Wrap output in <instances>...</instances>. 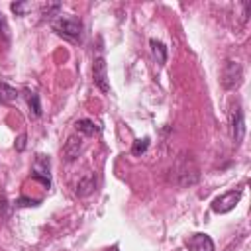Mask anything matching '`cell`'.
I'll use <instances>...</instances> for the list:
<instances>
[{"label":"cell","instance_id":"6da1fadb","mask_svg":"<svg viewBox=\"0 0 251 251\" xmlns=\"http://www.w3.org/2000/svg\"><path fill=\"white\" fill-rule=\"evenodd\" d=\"M53 29L69 39H78L82 35V22L78 18L73 16H59L57 20H53Z\"/></svg>","mask_w":251,"mask_h":251},{"label":"cell","instance_id":"7a4b0ae2","mask_svg":"<svg viewBox=\"0 0 251 251\" xmlns=\"http://www.w3.org/2000/svg\"><path fill=\"white\" fill-rule=\"evenodd\" d=\"M241 78H243L241 65L235 63V61H226V65L222 69V84H224V88H227V90L237 88L241 84Z\"/></svg>","mask_w":251,"mask_h":251},{"label":"cell","instance_id":"3957f363","mask_svg":"<svg viewBox=\"0 0 251 251\" xmlns=\"http://www.w3.org/2000/svg\"><path fill=\"white\" fill-rule=\"evenodd\" d=\"M239 198H241V190H229V192H226V194L214 198L212 210H214L216 214H226V212H229V210L235 208V204L239 202Z\"/></svg>","mask_w":251,"mask_h":251},{"label":"cell","instance_id":"277c9868","mask_svg":"<svg viewBox=\"0 0 251 251\" xmlns=\"http://www.w3.org/2000/svg\"><path fill=\"white\" fill-rule=\"evenodd\" d=\"M92 78H94V84L102 90V92H108L110 90V82H108V65H106V59L104 57H98L92 65Z\"/></svg>","mask_w":251,"mask_h":251},{"label":"cell","instance_id":"5b68a950","mask_svg":"<svg viewBox=\"0 0 251 251\" xmlns=\"http://www.w3.org/2000/svg\"><path fill=\"white\" fill-rule=\"evenodd\" d=\"M186 247L190 251H214V241L206 233H194L192 237H188Z\"/></svg>","mask_w":251,"mask_h":251},{"label":"cell","instance_id":"8992f818","mask_svg":"<svg viewBox=\"0 0 251 251\" xmlns=\"http://www.w3.org/2000/svg\"><path fill=\"white\" fill-rule=\"evenodd\" d=\"M243 133H245V122H243V114L239 110V106H235L233 114H231V135H233V141L239 143L243 139Z\"/></svg>","mask_w":251,"mask_h":251},{"label":"cell","instance_id":"52a82bcc","mask_svg":"<svg viewBox=\"0 0 251 251\" xmlns=\"http://www.w3.org/2000/svg\"><path fill=\"white\" fill-rule=\"evenodd\" d=\"M80 147H82L80 137H78V139H76V137H69L67 143H65V147H63V155H65V159H67V161L76 159L78 153H80Z\"/></svg>","mask_w":251,"mask_h":251},{"label":"cell","instance_id":"ba28073f","mask_svg":"<svg viewBox=\"0 0 251 251\" xmlns=\"http://www.w3.org/2000/svg\"><path fill=\"white\" fill-rule=\"evenodd\" d=\"M94 190V175L92 173H86L80 180H78V184H76V194L78 196H86V194H90Z\"/></svg>","mask_w":251,"mask_h":251},{"label":"cell","instance_id":"9c48e42d","mask_svg":"<svg viewBox=\"0 0 251 251\" xmlns=\"http://www.w3.org/2000/svg\"><path fill=\"white\" fill-rule=\"evenodd\" d=\"M75 127H76V131H80L82 135H96L98 131H100V127L92 122V120H78L76 124H75Z\"/></svg>","mask_w":251,"mask_h":251},{"label":"cell","instance_id":"30bf717a","mask_svg":"<svg viewBox=\"0 0 251 251\" xmlns=\"http://www.w3.org/2000/svg\"><path fill=\"white\" fill-rule=\"evenodd\" d=\"M149 45H151V51H153L157 63H165L167 61V49H165V45L161 41H157V39H151Z\"/></svg>","mask_w":251,"mask_h":251},{"label":"cell","instance_id":"8fae6325","mask_svg":"<svg viewBox=\"0 0 251 251\" xmlns=\"http://www.w3.org/2000/svg\"><path fill=\"white\" fill-rule=\"evenodd\" d=\"M25 98H27V106H29V112L33 114V118H39V116H41L39 94H35V92H27V94H25Z\"/></svg>","mask_w":251,"mask_h":251},{"label":"cell","instance_id":"7c38bea8","mask_svg":"<svg viewBox=\"0 0 251 251\" xmlns=\"http://www.w3.org/2000/svg\"><path fill=\"white\" fill-rule=\"evenodd\" d=\"M16 96H18L16 88H12L6 82H0V102H12V100H16Z\"/></svg>","mask_w":251,"mask_h":251},{"label":"cell","instance_id":"4fadbf2b","mask_svg":"<svg viewBox=\"0 0 251 251\" xmlns=\"http://www.w3.org/2000/svg\"><path fill=\"white\" fill-rule=\"evenodd\" d=\"M147 147H149V137L137 139V141L133 143V147H131V153H133L135 157H139L141 153H145V151H147Z\"/></svg>","mask_w":251,"mask_h":251},{"label":"cell","instance_id":"5bb4252c","mask_svg":"<svg viewBox=\"0 0 251 251\" xmlns=\"http://www.w3.org/2000/svg\"><path fill=\"white\" fill-rule=\"evenodd\" d=\"M8 31H10V29H8V22H6L4 14L0 12V39L8 41V37H10V33H8Z\"/></svg>","mask_w":251,"mask_h":251},{"label":"cell","instance_id":"9a60e30c","mask_svg":"<svg viewBox=\"0 0 251 251\" xmlns=\"http://www.w3.org/2000/svg\"><path fill=\"white\" fill-rule=\"evenodd\" d=\"M59 10H61V4H47V6L43 8V16H47V18H51V14L57 16Z\"/></svg>","mask_w":251,"mask_h":251},{"label":"cell","instance_id":"2e32d148","mask_svg":"<svg viewBox=\"0 0 251 251\" xmlns=\"http://www.w3.org/2000/svg\"><path fill=\"white\" fill-rule=\"evenodd\" d=\"M12 10H14L16 14H25V12L29 10V4H27V2H18V4H12Z\"/></svg>","mask_w":251,"mask_h":251},{"label":"cell","instance_id":"e0dca14e","mask_svg":"<svg viewBox=\"0 0 251 251\" xmlns=\"http://www.w3.org/2000/svg\"><path fill=\"white\" fill-rule=\"evenodd\" d=\"M18 204H20V206H37V204H39V200H27V198H20V200H18Z\"/></svg>","mask_w":251,"mask_h":251},{"label":"cell","instance_id":"ac0fdd59","mask_svg":"<svg viewBox=\"0 0 251 251\" xmlns=\"http://www.w3.org/2000/svg\"><path fill=\"white\" fill-rule=\"evenodd\" d=\"M24 141H25V135H20V139H18V149L20 151L24 149Z\"/></svg>","mask_w":251,"mask_h":251},{"label":"cell","instance_id":"d6986e66","mask_svg":"<svg viewBox=\"0 0 251 251\" xmlns=\"http://www.w3.org/2000/svg\"><path fill=\"white\" fill-rule=\"evenodd\" d=\"M104 251H118V245H112V247H108V249H104Z\"/></svg>","mask_w":251,"mask_h":251}]
</instances>
